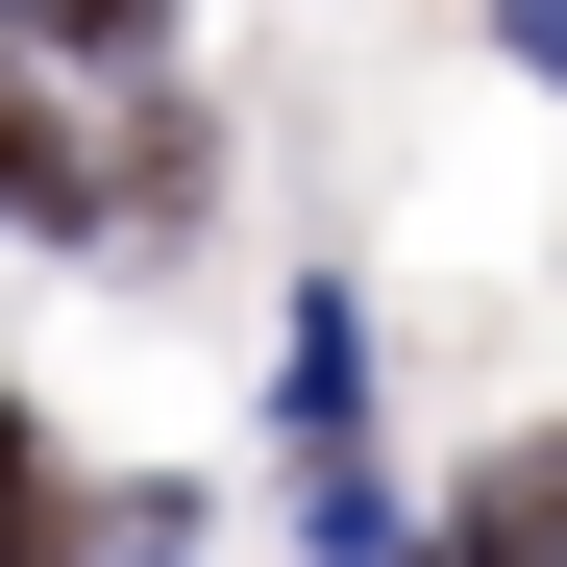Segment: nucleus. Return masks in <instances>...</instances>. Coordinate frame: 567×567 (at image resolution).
Returning a JSON list of instances; mask_svg holds the SVG:
<instances>
[{
  "label": "nucleus",
  "mask_w": 567,
  "mask_h": 567,
  "mask_svg": "<svg viewBox=\"0 0 567 567\" xmlns=\"http://www.w3.org/2000/svg\"><path fill=\"white\" fill-rule=\"evenodd\" d=\"M0 223H25V247H100V148L25 100V50H0Z\"/></svg>",
  "instance_id": "f257e3e1"
},
{
  "label": "nucleus",
  "mask_w": 567,
  "mask_h": 567,
  "mask_svg": "<svg viewBox=\"0 0 567 567\" xmlns=\"http://www.w3.org/2000/svg\"><path fill=\"white\" fill-rule=\"evenodd\" d=\"M0 25H50V50H173V0H0Z\"/></svg>",
  "instance_id": "20e7f679"
},
{
  "label": "nucleus",
  "mask_w": 567,
  "mask_h": 567,
  "mask_svg": "<svg viewBox=\"0 0 567 567\" xmlns=\"http://www.w3.org/2000/svg\"><path fill=\"white\" fill-rule=\"evenodd\" d=\"M0 567H74V468H50L25 395H0Z\"/></svg>",
  "instance_id": "7ed1b4c3"
},
{
  "label": "nucleus",
  "mask_w": 567,
  "mask_h": 567,
  "mask_svg": "<svg viewBox=\"0 0 567 567\" xmlns=\"http://www.w3.org/2000/svg\"><path fill=\"white\" fill-rule=\"evenodd\" d=\"M444 567H567V444H494L444 494Z\"/></svg>",
  "instance_id": "f03ea898"
}]
</instances>
